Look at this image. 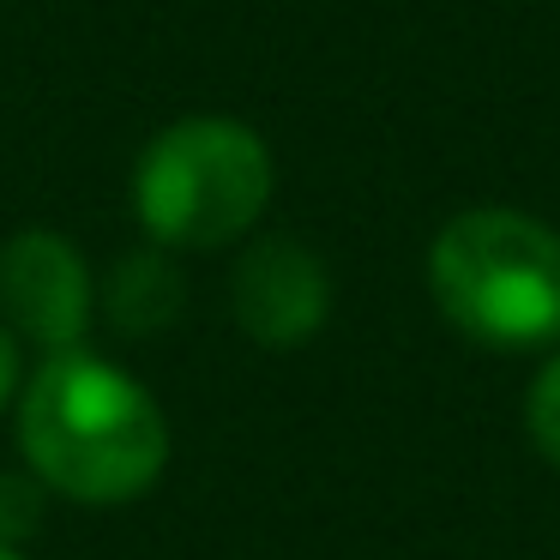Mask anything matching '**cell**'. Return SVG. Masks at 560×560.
<instances>
[{
    "mask_svg": "<svg viewBox=\"0 0 560 560\" xmlns=\"http://www.w3.org/2000/svg\"><path fill=\"white\" fill-rule=\"evenodd\" d=\"M49 488L37 482V476H0V548H19L25 555V542L43 530V512H49Z\"/></svg>",
    "mask_w": 560,
    "mask_h": 560,
    "instance_id": "7",
    "label": "cell"
},
{
    "mask_svg": "<svg viewBox=\"0 0 560 560\" xmlns=\"http://www.w3.org/2000/svg\"><path fill=\"white\" fill-rule=\"evenodd\" d=\"M428 290L464 338L536 350L560 338V235L506 206L458 211L428 247Z\"/></svg>",
    "mask_w": 560,
    "mask_h": 560,
    "instance_id": "2",
    "label": "cell"
},
{
    "mask_svg": "<svg viewBox=\"0 0 560 560\" xmlns=\"http://www.w3.org/2000/svg\"><path fill=\"white\" fill-rule=\"evenodd\" d=\"M13 416L25 470L73 506H133L170 464V416L158 392L97 350L43 355Z\"/></svg>",
    "mask_w": 560,
    "mask_h": 560,
    "instance_id": "1",
    "label": "cell"
},
{
    "mask_svg": "<svg viewBox=\"0 0 560 560\" xmlns=\"http://www.w3.org/2000/svg\"><path fill=\"white\" fill-rule=\"evenodd\" d=\"M0 560H25V555H19V548H0Z\"/></svg>",
    "mask_w": 560,
    "mask_h": 560,
    "instance_id": "10",
    "label": "cell"
},
{
    "mask_svg": "<svg viewBox=\"0 0 560 560\" xmlns=\"http://www.w3.org/2000/svg\"><path fill=\"white\" fill-rule=\"evenodd\" d=\"M97 319V278L85 254L55 230H19L0 242V326L37 355L85 350Z\"/></svg>",
    "mask_w": 560,
    "mask_h": 560,
    "instance_id": "4",
    "label": "cell"
},
{
    "mask_svg": "<svg viewBox=\"0 0 560 560\" xmlns=\"http://www.w3.org/2000/svg\"><path fill=\"white\" fill-rule=\"evenodd\" d=\"M524 428H530V446L548 464H560V355H548L542 374L530 380V398H524Z\"/></svg>",
    "mask_w": 560,
    "mask_h": 560,
    "instance_id": "8",
    "label": "cell"
},
{
    "mask_svg": "<svg viewBox=\"0 0 560 560\" xmlns=\"http://www.w3.org/2000/svg\"><path fill=\"white\" fill-rule=\"evenodd\" d=\"M187 302L182 266H175L163 247H133V254L115 259L109 283H103V314L115 319V331L127 338H151V331L175 326Z\"/></svg>",
    "mask_w": 560,
    "mask_h": 560,
    "instance_id": "6",
    "label": "cell"
},
{
    "mask_svg": "<svg viewBox=\"0 0 560 560\" xmlns=\"http://www.w3.org/2000/svg\"><path fill=\"white\" fill-rule=\"evenodd\" d=\"M19 392H25V362H19V338L7 326H0V410L7 404H19Z\"/></svg>",
    "mask_w": 560,
    "mask_h": 560,
    "instance_id": "9",
    "label": "cell"
},
{
    "mask_svg": "<svg viewBox=\"0 0 560 560\" xmlns=\"http://www.w3.org/2000/svg\"><path fill=\"white\" fill-rule=\"evenodd\" d=\"M271 151L247 121L187 115L163 127L133 163V218L163 254H211L230 247L271 206Z\"/></svg>",
    "mask_w": 560,
    "mask_h": 560,
    "instance_id": "3",
    "label": "cell"
},
{
    "mask_svg": "<svg viewBox=\"0 0 560 560\" xmlns=\"http://www.w3.org/2000/svg\"><path fill=\"white\" fill-rule=\"evenodd\" d=\"M230 307L259 350H302L331 314V271L295 235H266L235 259Z\"/></svg>",
    "mask_w": 560,
    "mask_h": 560,
    "instance_id": "5",
    "label": "cell"
}]
</instances>
